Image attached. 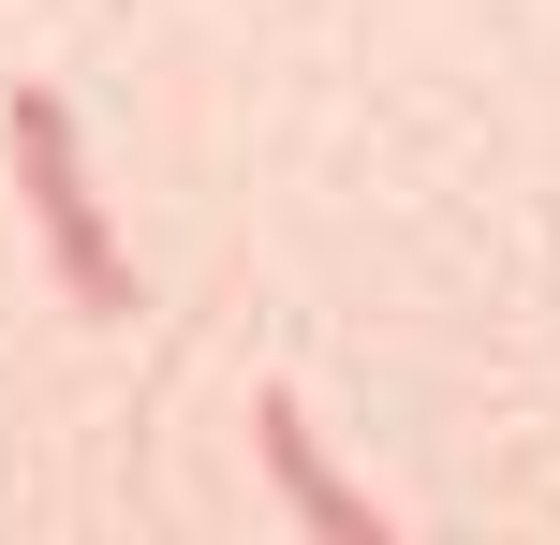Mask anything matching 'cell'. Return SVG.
I'll list each match as a JSON object with an SVG mask.
<instances>
[{"mask_svg":"<svg viewBox=\"0 0 560 545\" xmlns=\"http://www.w3.org/2000/svg\"><path fill=\"white\" fill-rule=\"evenodd\" d=\"M252 442H266V487H280V501H295V517H310V531H325V545H384V501H369V487H354V472H339V458H325V442H310V413H295V399H280V383H266V399H252Z\"/></svg>","mask_w":560,"mask_h":545,"instance_id":"cell-2","label":"cell"},{"mask_svg":"<svg viewBox=\"0 0 560 545\" xmlns=\"http://www.w3.org/2000/svg\"><path fill=\"white\" fill-rule=\"evenodd\" d=\"M0 147H15V206H30V236H45V281L74 295L89 324H133V251L104 236L74 104H59V88H15V104H0Z\"/></svg>","mask_w":560,"mask_h":545,"instance_id":"cell-1","label":"cell"}]
</instances>
